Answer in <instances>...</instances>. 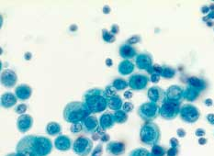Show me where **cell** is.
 Masks as SVG:
<instances>
[{
    "mask_svg": "<svg viewBox=\"0 0 214 156\" xmlns=\"http://www.w3.org/2000/svg\"><path fill=\"white\" fill-rule=\"evenodd\" d=\"M83 104L91 113H100L107 109L108 98L104 90L92 88L83 95Z\"/></svg>",
    "mask_w": 214,
    "mask_h": 156,
    "instance_id": "6da1fadb",
    "label": "cell"
},
{
    "mask_svg": "<svg viewBox=\"0 0 214 156\" xmlns=\"http://www.w3.org/2000/svg\"><path fill=\"white\" fill-rule=\"evenodd\" d=\"M91 115V112L86 109L83 102L79 101H72L69 102L65 106L62 116H64L65 121L74 124L83 122V121Z\"/></svg>",
    "mask_w": 214,
    "mask_h": 156,
    "instance_id": "7a4b0ae2",
    "label": "cell"
},
{
    "mask_svg": "<svg viewBox=\"0 0 214 156\" xmlns=\"http://www.w3.org/2000/svg\"><path fill=\"white\" fill-rule=\"evenodd\" d=\"M16 152L19 156H42L37 144V136L23 137L17 144Z\"/></svg>",
    "mask_w": 214,
    "mask_h": 156,
    "instance_id": "3957f363",
    "label": "cell"
},
{
    "mask_svg": "<svg viewBox=\"0 0 214 156\" xmlns=\"http://www.w3.org/2000/svg\"><path fill=\"white\" fill-rule=\"evenodd\" d=\"M161 138L159 127L154 122H147L141 128L140 139L143 143L146 145H156Z\"/></svg>",
    "mask_w": 214,
    "mask_h": 156,
    "instance_id": "277c9868",
    "label": "cell"
},
{
    "mask_svg": "<svg viewBox=\"0 0 214 156\" xmlns=\"http://www.w3.org/2000/svg\"><path fill=\"white\" fill-rule=\"evenodd\" d=\"M160 114V106L154 102H146L142 104L138 109V115L145 121L151 122Z\"/></svg>",
    "mask_w": 214,
    "mask_h": 156,
    "instance_id": "5b68a950",
    "label": "cell"
},
{
    "mask_svg": "<svg viewBox=\"0 0 214 156\" xmlns=\"http://www.w3.org/2000/svg\"><path fill=\"white\" fill-rule=\"evenodd\" d=\"M180 102H173L166 100L160 106V115L166 121H172L180 113Z\"/></svg>",
    "mask_w": 214,
    "mask_h": 156,
    "instance_id": "8992f818",
    "label": "cell"
},
{
    "mask_svg": "<svg viewBox=\"0 0 214 156\" xmlns=\"http://www.w3.org/2000/svg\"><path fill=\"white\" fill-rule=\"evenodd\" d=\"M180 118L187 123H195L200 117V111L197 106L191 104H185L180 109Z\"/></svg>",
    "mask_w": 214,
    "mask_h": 156,
    "instance_id": "52a82bcc",
    "label": "cell"
},
{
    "mask_svg": "<svg viewBox=\"0 0 214 156\" xmlns=\"http://www.w3.org/2000/svg\"><path fill=\"white\" fill-rule=\"evenodd\" d=\"M93 149V142L87 137H79L74 140L73 144V151L79 156L88 155Z\"/></svg>",
    "mask_w": 214,
    "mask_h": 156,
    "instance_id": "ba28073f",
    "label": "cell"
},
{
    "mask_svg": "<svg viewBox=\"0 0 214 156\" xmlns=\"http://www.w3.org/2000/svg\"><path fill=\"white\" fill-rule=\"evenodd\" d=\"M135 64L138 69L146 71L149 74H154V64L153 58L149 53L143 52L137 54L135 58Z\"/></svg>",
    "mask_w": 214,
    "mask_h": 156,
    "instance_id": "9c48e42d",
    "label": "cell"
},
{
    "mask_svg": "<svg viewBox=\"0 0 214 156\" xmlns=\"http://www.w3.org/2000/svg\"><path fill=\"white\" fill-rule=\"evenodd\" d=\"M149 77L142 74H134L129 79V86L132 90H143L149 83Z\"/></svg>",
    "mask_w": 214,
    "mask_h": 156,
    "instance_id": "30bf717a",
    "label": "cell"
},
{
    "mask_svg": "<svg viewBox=\"0 0 214 156\" xmlns=\"http://www.w3.org/2000/svg\"><path fill=\"white\" fill-rule=\"evenodd\" d=\"M148 98L150 99L151 102L154 103H163L166 99V91L162 89L159 87H152L148 89L147 92Z\"/></svg>",
    "mask_w": 214,
    "mask_h": 156,
    "instance_id": "8fae6325",
    "label": "cell"
},
{
    "mask_svg": "<svg viewBox=\"0 0 214 156\" xmlns=\"http://www.w3.org/2000/svg\"><path fill=\"white\" fill-rule=\"evenodd\" d=\"M18 81V76L13 70L6 69L1 73V84L8 88L15 87Z\"/></svg>",
    "mask_w": 214,
    "mask_h": 156,
    "instance_id": "7c38bea8",
    "label": "cell"
},
{
    "mask_svg": "<svg viewBox=\"0 0 214 156\" xmlns=\"http://www.w3.org/2000/svg\"><path fill=\"white\" fill-rule=\"evenodd\" d=\"M82 124H83V129L86 133L95 134L98 130V129L100 128L97 118L94 116H91V115L88 116L87 118H85L83 121Z\"/></svg>",
    "mask_w": 214,
    "mask_h": 156,
    "instance_id": "4fadbf2b",
    "label": "cell"
},
{
    "mask_svg": "<svg viewBox=\"0 0 214 156\" xmlns=\"http://www.w3.org/2000/svg\"><path fill=\"white\" fill-rule=\"evenodd\" d=\"M183 93L184 90L181 87L179 86H171L168 87V89L166 91V97L168 101H173V102H180V100L183 98Z\"/></svg>",
    "mask_w": 214,
    "mask_h": 156,
    "instance_id": "5bb4252c",
    "label": "cell"
},
{
    "mask_svg": "<svg viewBox=\"0 0 214 156\" xmlns=\"http://www.w3.org/2000/svg\"><path fill=\"white\" fill-rule=\"evenodd\" d=\"M37 144L42 156H47L53 150V143L47 137L37 136Z\"/></svg>",
    "mask_w": 214,
    "mask_h": 156,
    "instance_id": "9a60e30c",
    "label": "cell"
},
{
    "mask_svg": "<svg viewBox=\"0 0 214 156\" xmlns=\"http://www.w3.org/2000/svg\"><path fill=\"white\" fill-rule=\"evenodd\" d=\"M33 124V118L30 115H20L17 121V128L21 133L27 132L30 129Z\"/></svg>",
    "mask_w": 214,
    "mask_h": 156,
    "instance_id": "2e32d148",
    "label": "cell"
},
{
    "mask_svg": "<svg viewBox=\"0 0 214 156\" xmlns=\"http://www.w3.org/2000/svg\"><path fill=\"white\" fill-rule=\"evenodd\" d=\"M54 147L62 152H66L71 149L72 141L66 135H60L54 140Z\"/></svg>",
    "mask_w": 214,
    "mask_h": 156,
    "instance_id": "e0dca14e",
    "label": "cell"
},
{
    "mask_svg": "<svg viewBox=\"0 0 214 156\" xmlns=\"http://www.w3.org/2000/svg\"><path fill=\"white\" fill-rule=\"evenodd\" d=\"M32 94V89L30 86L28 85H19L16 87L15 89V95L16 97L19 99V100H27L31 97Z\"/></svg>",
    "mask_w": 214,
    "mask_h": 156,
    "instance_id": "ac0fdd59",
    "label": "cell"
},
{
    "mask_svg": "<svg viewBox=\"0 0 214 156\" xmlns=\"http://www.w3.org/2000/svg\"><path fill=\"white\" fill-rule=\"evenodd\" d=\"M106 150L112 155L120 156L125 152V145L123 142L120 141H110L108 143Z\"/></svg>",
    "mask_w": 214,
    "mask_h": 156,
    "instance_id": "d6986e66",
    "label": "cell"
},
{
    "mask_svg": "<svg viewBox=\"0 0 214 156\" xmlns=\"http://www.w3.org/2000/svg\"><path fill=\"white\" fill-rule=\"evenodd\" d=\"M119 53H120V56L125 60H129V59H132V58L137 56L135 48H133L132 45L127 44V43L121 44L120 46Z\"/></svg>",
    "mask_w": 214,
    "mask_h": 156,
    "instance_id": "ffe728a7",
    "label": "cell"
},
{
    "mask_svg": "<svg viewBox=\"0 0 214 156\" xmlns=\"http://www.w3.org/2000/svg\"><path fill=\"white\" fill-rule=\"evenodd\" d=\"M114 123H115V121H114V117H113V113H110V112L104 113L99 118V126L104 130H107L112 128Z\"/></svg>",
    "mask_w": 214,
    "mask_h": 156,
    "instance_id": "44dd1931",
    "label": "cell"
},
{
    "mask_svg": "<svg viewBox=\"0 0 214 156\" xmlns=\"http://www.w3.org/2000/svg\"><path fill=\"white\" fill-rule=\"evenodd\" d=\"M17 99L18 98L16 97V95H13V93H4L1 95V106L4 109H10L17 104Z\"/></svg>",
    "mask_w": 214,
    "mask_h": 156,
    "instance_id": "7402d4cb",
    "label": "cell"
},
{
    "mask_svg": "<svg viewBox=\"0 0 214 156\" xmlns=\"http://www.w3.org/2000/svg\"><path fill=\"white\" fill-rule=\"evenodd\" d=\"M134 70V64L130 60H123L118 65V72L121 75H128Z\"/></svg>",
    "mask_w": 214,
    "mask_h": 156,
    "instance_id": "603a6c76",
    "label": "cell"
},
{
    "mask_svg": "<svg viewBox=\"0 0 214 156\" xmlns=\"http://www.w3.org/2000/svg\"><path fill=\"white\" fill-rule=\"evenodd\" d=\"M187 85H188V87H193V88L197 89L199 92L205 90L206 87H207L206 82L203 79L196 77V76H192V77L188 78L187 79Z\"/></svg>",
    "mask_w": 214,
    "mask_h": 156,
    "instance_id": "cb8c5ba5",
    "label": "cell"
},
{
    "mask_svg": "<svg viewBox=\"0 0 214 156\" xmlns=\"http://www.w3.org/2000/svg\"><path fill=\"white\" fill-rule=\"evenodd\" d=\"M108 106L110 109L114 110V111H118L120 110L123 106V102L121 98L119 95H113V97H110L108 98Z\"/></svg>",
    "mask_w": 214,
    "mask_h": 156,
    "instance_id": "d4e9b609",
    "label": "cell"
},
{
    "mask_svg": "<svg viewBox=\"0 0 214 156\" xmlns=\"http://www.w3.org/2000/svg\"><path fill=\"white\" fill-rule=\"evenodd\" d=\"M199 94H200V92L198 91L197 89H195L193 87H187L184 90L183 98H185L187 101L192 102V101H195L199 97Z\"/></svg>",
    "mask_w": 214,
    "mask_h": 156,
    "instance_id": "484cf974",
    "label": "cell"
},
{
    "mask_svg": "<svg viewBox=\"0 0 214 156\" xmlns=\"http://www.w3.org/2000/svg\"><path fill=\"white\" fill-rule=\"evenodd\" d=\"M46 132L50 136H56V135L60 134L62 132L61 125L54 121L49 122L46 126Z\"/></svg>",
    "mask_w": 214,
    "mask_h": 156,
    "instance_id": "4316f807",
    "label": "cell"
},
{
    "mask_svg": "<svg viewBox=\"0 0 214 156\" xmlns=\"http://www.w3.org/2000/svg\"><path fill=\"white\" fill-rule=\"evenodd\" d=\"M113 117H114V121L116 123L121 124V123H125L128 121V115L125 111H123L122 109L115 111L113 113Z\"/></svg>",
    "mask_w": 214,
    "mask_h": 156,
    "instance_id": "83f0119b",
    "label": "cell"
},
{
    "mask_svg": "<svg viewBox=\"0 0 214 156\" xmlns=\"http://www.w3.org/2000/svg\"><path fill=\"white\" fill-rule=\"evenodd\" d=\"M112 86L117 91H121V90H124V89H126L128 87L129 83L124 79L117 78V79H115L114 81H113Z\"/></svg>",
    "mask_w": 214,
    "mask_h": 156,
    "instance_id": "f1b7e54d",
    "label": "cell"
},
{
    "mask_svg": "<svg viewBox=\"0 0 214 156\" xmlns=\"http://www.w3.org/2000/svg\"><path fill=\"white\" fill-rule=\"evenodd\" d=\"M175 71L169 67V66H162V70L160 72V76L166 78V79H171L175 76Z\"/></svg>",
    "mask_w": 214,
    "mask_h": 156,
    "instance_id": "f546056e",
    "label": "cell"
},
{
    "mask_svg": "<svg viewBox=\"0 0 214 156\" xmlns=\"http://www.w3.org/2000/svg\"><path fill=\"white\" fill-rule=\"evenodd\" d=\"M129 156H152L151 155V152L144 149V148H137V149H134L132 150Z\"/></svg>",
    "mask_w": 214,
    "mask_h": 156,
    "instance_id": "4dcf8cb0",
    "label": "cell"
},
{
    "mask_svg": "<svg viewBox=\"0 0 214 156\" xmlns=\"http://www.w3.org/2000/svg\"><path fill=\"white\" fill-rule=\"evenodd\" d=\"M102 38H103L104 41H106L108 43H112L116 41L115 35L112 34L110 31H108L106 29H103V30H102Z\"/></svg>",
    "mask_w": 214,
    "mask_h": 156,
    "instance_id": "1f68e13d",
    "label": "cell"
},
{
    "mask_svg": "<svg viewBox=\"0 0 214 156\" xmlns=\"http://www.w3.org/2000/svg\"><path fill=\"white\" fill-rule=\"evenodd\" d=\"M166 149L163 146L160 145H154L152 147V151H151V155L152 156H165L166 154Z\"/></svg>",
    "mask_w": 214,
    "mask_h": 156,
    "instance_id": "d6a6232c",
    "label": "cell"
},
{
    "mask_svg": "<svg viewBox=\"0 0 214 156\" xmlns=\"http://www.w3.org/2000/svg\"><path fill=\"white\" fill-rule=\"evenodd\" d=\"M105 93H106V95L107 98H110V97H113V95H117V90L113 87V86H107L106 88H105Z\"/></svg>",
    "mask_w": 214,
    "mask_h": 156,
    "instance_id": "836d02e7",
    "label": "cell"
},
{
    "mask_svg": "<svg viewBox=\"0 0 214 156\" xmlns=\"http://www.w3.org/2000/svg\"><path fill=\"white\" fill-rule=\"evenodd\" d=\"M70 129H71V132H73V133H79L80 131L83 129V124L81 122L72 124Z\"/></svg>",
    "mask_w": 214,
    "mask_h": 156,
    "instance_id": "e575fe53",
    "label": "cell"
},
{
    "mask_svg": "<svg viewBox=\"0 0 214 156\" xmlns=\"http://www.w3.org/2000/svg\"><path fill=\"white\" fill-rule=\"evenodd\" d=\"M133 109H134V106L132 102H125L122 106V110L125 111L126 113L132 112L133 110Z\"/></svg>",
    "mask_w": 214,
    "mask_h": 156,
    "instance_id": "d590c367",
    "label": "cell"
},
{
    "mask_svg": "<svg viewBox=\"0 0 214 156\" xmlns=\"http://www.w3.org/2000/svg\"><path fill=\"white\" fill-rule=\"evenodd\" d=\"M28 106L25 104H20L16 107V113L19 114V115H24V113L27 111Z\"/></svg>",
    "mask_w": 214,
    "mask_h": 156,
    "instance_id": "8d00e7d4",
    "label": "cell"
},
{
    "mask_svg": "<svg viewBox=\"0 0 214 156\" xmlns=\"http://www.w3.org/2000/svg\"><path fill=\"white\" fill-rule=\"evenodd\" d=\"M140 41H141V37H140V36L134 35V36H132V38H130V39L127 41V42H126V43L132 45V44H136V43L140 42Z\"/></svg>",
    "mask_w": 214,
    "mask_h": 156,
    "instance_id": "74e56055",
    "label": "cell"
},
{
    "mask_svg": "<svg viewBox=\"0 0 214 156\" xmlns=\"http://www.w3.org/2000/svg\"><path fill=\"white\" fill-rule=\"evenodd\" d=\"M102 151H103V149H102L101 144H98V145L95 148L94 152L92 153L91 156H101V155H102Z\"/></svg>",
    "mask_w": 214,
    "mask_h": 156,
    "instance_id": "f35d334b",
    "label": "cell"
},
{
    "mask_svg": "<svg viewBox=\"0 0 214 156\" xmlns=\"http://www.w3.org/2000/svg\"><path fill=\"white\" fill-rule=\"evenodd\" d=\"M178 148H170L167 150V156H178Z\"/></svg>",
    "mask_w": 214,
    "mask_h": 156,
    "instance_id": "ab89813d",
    "label": "cell"
},
{
    "mask_svg": "<svg viewBox=\"0 0 214 156\" xmlns=\"http://www.w3.org/2000/svg\"><path fill=\"white\" fill-rule=\"evenodd\" d=\"M160 77H161V76H160L158 74L154 73V74L151 75V78H150V80H151V82L154 83V84H157V83L160 81Z\"/></svg>",
    "mask_w": 214,
    "mask_h": 156,
    "instance_id": "60d3db41",
    "label": "cell"
},
{
    "mask_svg": "<svg viewBox=\"0 0 214 156\" xmlns=\"http://www.w3.org/2000/svg\"><path fill=\"white\" fill-rule=\"evenodd\" d=\"M170 145L172 148H178L179 146V141L178 139H175V138H171L170 139Z\"/></svg>",
    "mask_w": 214,
    "mask_h": 156,
    "instance_id": "b9f144b4",
    "label": "cell"
},
{
    "mask_svg": "<svg viewBox=\"0 0 214 156\" xmlns=\"http://www.w3.org/2000/svg\"><path fill=\"white\" fill-rule=\"evenodd\" d=\"M119 31H120V28H119V26L117 25V24H113V25L111 26V30H110V32H111L112 34L116 35V34L119 33Z\"/></svg>",
    "mask_w": 214,
    "mask_h": 156,
    "instance_id": "7bdbcfd3",
    "label": "cell"
},
{
    "mask_svg": "<svg viewBox=\"0 0 214 156\" xmlns=\"http://www.w3.org/2000/svg\"><path fill=\"white\" fill-rule=\"evenodd\" d=\"M177 133H178V136L179 138H184V137L187 135L186 130H185L184 129H181V128L177 130Z\"/></svg>",
    "mask_w": 214,
    "mask_h": 156,
    "instance_id": "ee69618b",
    "label": "cell"
},
{
    "mask_svg": "<svg viewBox=\"0 0 214 156\" xmlns=\"http://www.w3.org/2000/svg\"><path fill=\"white\" fill-rule=\"evenodd\" d=\"M195 134H196V136H198V137L202 138V137L205 135V130L202 129H196Z\"/></svg>",
    "mask_w": 214,
    "mask_h": 156,
    "instance_id": "f6af8a7d",
    "label": "cell"
},
{
    "mask_svg": "<svg viewBox=\"0 0 214 156\" xmlns=\"http://www.w3.org/2000/svg\"><path fill=\"white\" fill-rule=\"evenodd\" d=\"M207 121L210 124L214 125V114H208L207 115Z\"/></svg>",
    "mask_w": 214,
    "mask_h": 156,
    "instance_id": "bcb514c9",
    "label": "cell"
},
{
    "mask_svg": "<svg viewBox=\"0 0 214 156\" xmlns=\"http://www.w3.org/2000/svg\"><path fill=\"white\" fill-rule=\"evenodd\" d=\"M214 18V10H211L210 13L207 15L206 18H203V20H208V19H213Z\"/></svg>",
    "mask_w": 214,
    "mask_h": 156,
    "instance_id": "7dc6e473",
    "label": "cell"
},
{
    "mask_svg": "<svg viewBox=\"0 0 214 156\" xmlns=\"http://www.w3.org/2000/svg\"><path fill=\"white\" fill-rule=\"evenodd\" d=\"M109 135L108 134H107V133H104L102 136H101V138H100V140H101V141H103V142H107V141H108L109 140Z\"/></svg>",
    "mask_w": 214,
    "mask_h": 156,
    "instance_id": "c3c4849f",
    "label": "cell"
},
{
    "mask_svg": "<svg viewBox=\"0 0 214 156\" xmlns=\"http://www.w3.org/2000/svg\"><path fill=\"white\" fill-rule=\"evenodd\" d=\"M210 7H201V12H202L203 14H209L210 13Z\"/></svg>",
    "mask_w": 214,
    "mask_h": 156,
    "instance_id": "681fc988",
    "label": "cell"
},
{
    "mask_svg": "<svg viewBox=\"0 0 214 156\" xmlns=\"http://www.w3.org/2000/svg\"><path fill=\"white\" fill-rule=\"evenodd\" d=\"M124 98H125L126 99H131V98H132V93L131 91H126V92L124 93Z\"/></svg>",
    "mask_w": 214,
    "mask_h": 156,
    "instance_id": "f907efd6",
    "label": "cell"
},
{
    "mask_svg": "<svg viewBox=\"0 0 214 156\" xmlns=\"http://www.w3.org/2000/svg\"><path fill=\"white\" fill-rule=\"evenodd\" d=\"M207 143V139H205V138H199L198 139V144H200V145H205Z\"/></svg>",
    "mask_w": 214,
    "mask_h": 156,
    "instance_id": "816d5d0a",
    "label": "cell"
},
{
    "mask_svg": "<svg viewBox=\"0 0 214 156\" xmlns=\"http://www.w3.org/2000/svg\"><path fill=\"white\" fill-rule=\"evenodd\" d=\"M102 11H103V13L104 14H108L109 12H110V7H108V6H104L103 7V9H102Z\"/></svg>",
    "mask_w": 214,
    "mask_h": 156,
    "instance_id": "f5cc1de1",
    "label": "cell"
},
{
    "mask_svg": "<svg viewBox=\"0 0 214 156\" xmlns=\"http://www.w3.org/2000/svg\"><path fill=\"white\" fill-rule=\"evenodd\" d=\"M204 104H205L206 106H211L213 105V101H212V99H210V98H207V99L204 101Z\"/></svg>",
    "mask_w": 214,
    "mask_h": 156,
    "instance_id": "db71d44e",
    "label": "cell"
},
{
    "mask_svg": "<svg viewBox=\"0 0 214 156\" xmlns=\"http://www.w3.org/2000/svg\"><path fill=\"white\" fill-rule=\"evenodd\" d=\"M31 57H32V54L30 52H26L24 54V59L26 60V61H30V60L31 59Z\"/></svg>",
    "mask_w": 214,
    "mask_h": 156,
    "instance_id": "11a10c76",
    "label": "cell"
},
{
    "mask_svg": "<svg viewBox=\"0 0 214 156\" xmlns=\"http://www.w3.org/2000/svg\"><path fill=\"white\" fill-rule=\"evenodd\" d=\"M105 63H106V65H107V66H108V67H111V66L113 65V62H112V60H111L110 58H108V59H106Z\"/></svg>",
    "mask_w": 214,
    "mask_h": 156,
    "instance_id": "9f6ffc18",
    "label": "cell"
},
{
    "mask_svg": "<svg viewBox=\"0 0 214 156\" xmlns=\"http://www.w3.org/2000/svg\"><path fill=\"white\" fill-rule=\"evenodd\" d=\"M98 139H100V136H99L97 133H95V134L92 135V140H97Z\"/></svg>",
    "mask_w": 214,
    "mask_h": 156,
    "instance_id": "6f0895ef",
    "label": "cell"
},
{
    "mask_svg": "<svg viewBox=\"0 0 214 156\" xmlns=\"http://www.w3.org/2000/svg\"><path fill=\"white\" fill-rule=\"evenodd\" d=\"M77 25H73V26L70 27V30H73V31H75V30H77Z\"/></svg>",
    "mask_w": 214,
    "mask_h": 156,
    "instance_id": "680465c9",
    "label": "cell"
},
{
    "mask_svg": "<svg viewBox=\"0 0 214 156\" xmlns=\"http://www.w3.org/2000/svg\"><path fill=\"white\" fill-rule=\"evenodd\" d=\"M7 156H19V154L18 153H9Z\"/></svg>",
    "mask_w": 214,
    "mask_h": 156,
    "instance_id": "91938a15",
    "label": "cell"
}]
</instances>
